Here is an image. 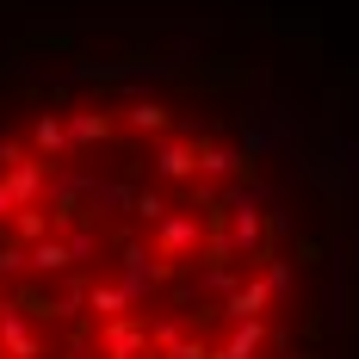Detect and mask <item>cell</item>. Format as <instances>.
<instances>
[{
    "label": "cell",
    "instance_id": "1",
    "mask_svg": "<svg viewBox=\"0 0 359 359\" xmlns=\"http://www.w3.org/2000/svg\"><path fill=\"white\" fill-rule=\"evenodd\" d=\"M334 217L260 62L174 19L0 37V359H328Z\"/></svg>",
    "mask_w": 359,
    "mask_h": 359
}]
</instances>
